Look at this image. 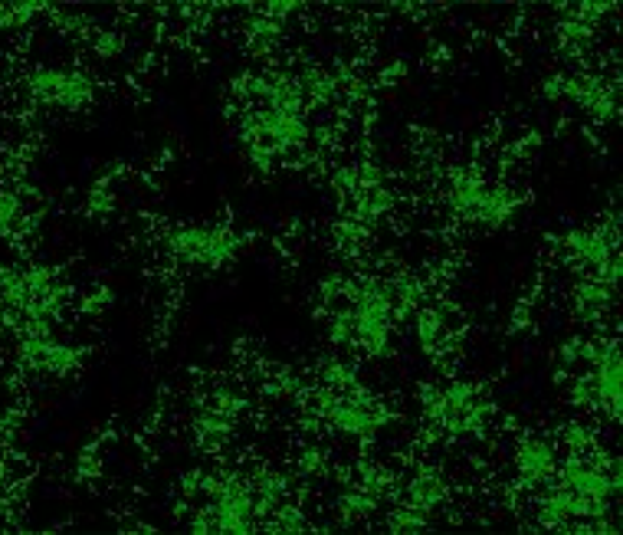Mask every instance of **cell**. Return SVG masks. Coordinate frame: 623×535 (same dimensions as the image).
I'll use <instances>...</instances> for the list:
<instances>
[{
  "instance_id": "6da1fadb",
  "label": "cell",
  "mask_w": 623,
  "mask_h": 535,
  "mask_svg": "<svg viewBox=\"0 0 623 535\" xmlns=\"http://www.w3.org/2000/svg\"><path fill=\"white\" fill-rule=\"evenodd\" d=\"M423 414L427 424L443 437H476L489 424L492 401L482 384L450 378L427 391Z\"/></svg>"
},
{
  "instance_id": "7a4b0ae2",
  "label": "cell",
  "mask_w": 623,
  "mask_h": 535,
  "mask_svg": "<svg viewBox=\"0 0 623 535\" xmlns=\"http://www.w3.org/2000/svg\"><path fill=\"white\" fill-rule=\"evenodd\" d=\"M168 250L184 267L221 269L237 257L240 240H237V233L227 224H187V227L171 230Z\"/></svg>"
},
{
  "instance_id": "3957f363",
  "label": "cell",
  "mask_w": 623,
  "mask_h": 535,
  "mask_svg": "<svg viewBox=\"0 0 623 535\" xmlns=\"http://www.w3.org/2000/svg\"><path fill=\"white\" fill-rule=\"evenodd\" d=\"M413 329H417V342L433 362L446 364L450 355L460 348V316L446 306L443 299H423L413 309Z\"/></svg>"
},
{
  "instance_id": "277c9868",
  "label": "cell",
  "mask_w": 623,
  "mask_h": 535,
  "mask_svg": "<svg viewBox=\"0 0 623 535\" xmlns=\"http://www.w3.org/2000/svg\"><path fill=\"white\" fill-rule=\"evenodd\" d=\"M558 460H561V450H558L555 437H548V434H525L515 447L518 483L525 489H532V493L541 489L545 483L555 479Z\"/></svg>"
},
{
  "instance_id": "5b68a950",
  "label": "cell",
  "mask_w": 623,
  "mask_h": 535,
  "mask_svg": "<svg viewBox=\"0 0 623 535\" xmlns=\"http://www.w3.org/2000/svg\"><path fill=\"white\" fill-rule=\"evenodd\" d=\"M567 303H571V316L577 322L604 325V319L617 306V283H607V279H594V276H577L571 293H567Z\"/></svg>"
},
{
  "instance_id": "8992f818",
  "label": "cell",
  "mask_w": 623,
  "mask_h": 535,
  "mask_svg": "<svg viewBox=\"0 0 623 535\" xmlns=\"http://www.w3.org/2000/svg\"><path fill=\"white\" fill-rule=\"evenodd\" d=\"M92 53L102 59H116L122 53V37L112 33V30H96L92 33Z\"/></svg>"
},
{
  "instance_id": "52a82bcc",
  "label": "cell",
  "mask_w": 623,
  "mask_h": 535,
  "mask_svg": "<svg viewBox=\"0 0 623 535\" xmlns=\"http://www.w3.org/2000/svg\"><path fill=\"white\" fill-rule=\"evenodd\" d=\"M7 487H10V463H7V457L0 453V499H4Z\"/></svg>"
}]
</instances>
